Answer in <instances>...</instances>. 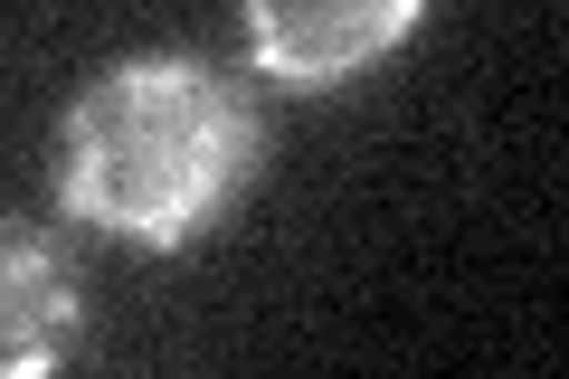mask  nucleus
I'll list each match as a JSON object with an SVG mask.
<instances>
[{
  "label": "nucleus",
  "mask_w": 569,
  "mask_h": 379,
  "mask_svg": "<svg viewBox=\"0 0 569 379\" xmlns=\"http://www.w3.org/2000/svg\"><path fill=\"white\" fill-rule=\"evenodd\" d=\"M266 171V114L228 67L190 48L114 58L58 114V209L114 247L209 238Z\"/></svg>",
  "instance_id": "nucleus-1"
},
{
  "label": "nucleus",
  "mask_w": 569,
  "mask_h": 379,
  "mask_svg": "<svg viewBox=\"0 0 569 379\" xmlns=\"http://www.w3.org/2000/svg\"><path fill=\"white\" fill-rule=\"evenodd\" d=\"M427 29V0H257L247 10V67L284 96H342L380 58Z\"/></svg>",
  "instance_id": "nucleus-2"
},
{
  "label": "nucleus",
  "mask_w": 569,
  "mask_h": 379,
  "mask_svg": "<svg viewBox=\"0 0 569 379\" xmlns=\"http://www.w3.org/2000/svg\"><path fill=\"white\" fill-rule=\"evenodd\" d=\"M86 351V276L39 219L0 209V379H58Z\"/></svg>",
  "instance_id": "nucleus-3"
}]
</instances>
